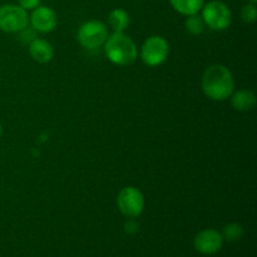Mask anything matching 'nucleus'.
I'll return each mask as SVG.
<instances>
[{
    "label": "nucleus",
    "mask_w": 257,
    "mask_h": 257,
    "mask_svg": "<svg viewBox=\"0 0 257 257\" xmlns=\"http://www.w3.org/2000/svg\"><path fill=\"white\" fill-rule=\"evenodd\" d=\"M235 80L230 69L222 64H213L202 75V90L210 99L222 102L231 97Z\"/></svg>",
    "instance_id": "obj_1"
},
{
    "label": "nucleus",
    "mask_w": 257,
    "mask_h": 257,
    "mask_svg": "<svg viewBox=\"0 0 257 257\" xmlns=\"http://www.w3.org/2000/svg\"><path fill=\"white\" fill-rule=\"evenodd\" d=\"M105 55L117 65H130L137 59V45L128 35L123 33H113L105 40Z\"/></svg>",
    "instance_id": "obj_2"
},
{
    "label": "nucleus",
    "mask_w": 257,
    "mask_h": 257,
    "mask_svg": "<svg viewBox=\"0 0 257 257\" xmlns=\"http://www.w3.org/2000/svg\"><path fill=\"white\" fill-rule=\"evenodd\" d=\"M202 19L206 25L213 30H225L227 29L232 22V13L230 8L222 2L212 0L203 5L202 8Z\"/></svg>",
    "instance_id": "obj_3"
},
{
    "label": "nucleus",
    "mask_w": 257,
    "mask_h": 257,
    "mask_svg": "<svg viewBox=\"0 0 257 257\" xmlns=\"http://www.w3.org/2000/svg\"><path fill=\"white\" fill-rule=\"evenodd\" d=\"M29 17L20 5L5 4L0 7V30L5 33H19L28 27Z\"/></svg>",
    "instance_id": "obj_4"
},
{
    "label": "nucleus",
    "mask_w": 257,
    "mask_h": 257,
    "mask_svg": "<svg viewBox=\"0 0 257 257\" xmlns=\"http://www.w3.org/2000/svg\"><path fill=\"white\" fill-rule=\"evenodd\" d=\"M108 38V29L104 23L99 20H89L80 25L78 29L77 39L82 47L87 49L99 48Z\"/></svg>",
    "instance_id": "obj_5"
},
{
    "label": "nucleus",
    "mask_w": 257,
    "mask_h": 257,
    "mask_svg": "<svg viewBox=\"0 0 257 257\" xmlns=\"http://www.w3.org/2000/svg\"><path fill=\"white\" fill-rule=\"evenodd\" d=\"M168 53H170V45L167 40L160 35H153L143 43L141 58L145 64L150 67H157L166 62Z\"/></svg>",
    "instance_id": "obj_6"
},
{
    "label": "nucleus",
    "mask_w": 257,
    "mask_h": 257,
    "mask_svg": "<svg viewBox=\"0 0 257 257\" xmlns=\"http://www.w3.org/2000/svg\"><path fill=\"white\" fill-rule=\"evenodd\" d=\"M117 205L120 213L125 217H138L145 208V197L138 188L124 187L118 193Z\"/></svg>",
    "instance_id": "obj_7"
},
{
    "label": "nucleus",
    "mask_w": 257,
    "mask_h": 257,
    "mask_svg": "<svg viewBox=\"0 0 257 257\" xmlns=\"http://www.w3.org/2000/svg\"><path fill=\"white\" fill-rule=\"evenodd\" d=\"M223 237L218 231L207 228L196 235L193 246L198 252L203 255H213L222 248Z\"/></svg>",
    "instance_id": "obj_8"
},
{
    "label": "nucleus",
    "mask_w": 257,
    "mask_h": 257,
    "mask_svg": "<svg viewBox=\"0 0 257 257\" xmlns=\"http://www.w3.org/2000/svg\"><path fill=\"white\" fill-rule=\"evenodd\" d=\"M33 29L40 33H49L57 27V14L48 7H37L30 17Z\"/></svg>",
    "instance_id": "obj_9"
},
{
    "label": "nucleus",
    "mask_w": 257,
    "mask_h": 257,
    "mask_svg": "<svg viewBox=\"0 0 257 257\" xmlns=\"http://www.w3.org/2000/svg\"><path fill=\"white\" fill-rule=\"evenodd\" d=\"M29 53L33 60L38 63H48L53 59L54 57V49H53L52 44L44 39H37L33 40L29 45Z\"/></svg>",
    "instance_id": "obj_10"
},
{
    "label": "nucleus",
    "mask_w": 257,
    "mask_h": 257,
    "mask_svg": "<svg viewBox=\"0 0 257 257\" xmlns=\"http://www.w3.org/2000/svg\"><path fill=\"white\" fill-rule=\"evenodd\" d=\"M231 98V104L233 109L240 110V112H248L252 110L256 105V97L251 90L241 89L233 93Z\"/></svg>",
    "instance_id": "obj_11"
},
{
    "label": "nucleus",
    "mask_w": 257,
    "mask_h": 257,
    "mask_svg": "<svg viewBox=\"0 0 257 257\" xmlns=\"http://www.w3.org/2000/svg\"><path fill=\"white\" fill-rule=\"evenodd\" d=\"M108 23L114 33H123L130 27L131 18L128 13L123 9H114L108 17Z\"/></svg>",
    "instance_id": "obj_12"
},
{
    "label": "nucleus",
    "mask_w": 257,
    "mask_h": 257,
    "mask_svg": "<svg viewBox=\"0 0 257 257\" xmlns=\"http://www.w3.org/2000/svg\"><path fill=\"white\" fill-rule=\"evenodd\" d=\"M176 12L183 15L197 14L205 5V0H170Z\"/></svg>",
    "instance_id": "obj_13"
},
{
    "label": "nucleus",
    "mask_w": 257,
    "mask_h": 257,
    "mask_svg": "<svg viewBox=\"0 0 257 257\" xmlns=\"http://www.w3.org/2000/svg\"><path fill=\"white\" fill-rule=\"evenodd\" d=\"M185 27L187 32L191 33L192 35H200L205 30L206 24L203 22L202 17H200L198 14H193L188 15V18L185 22Z\"/></svg>",
    "instance_id": "obj_14"
},
{
    "label": "nucleus",
    "mask_w": 257,
    "mask_h": 257,
    "mask_svg": "<svg viewBox=\"0 0 257 257\" xmlns=\"http://www.w3.org/2000/svg\"><path fill=\"white\" fill-rule=\"evenodd\" d=\"M221 235H222L223 240L237 241L242 237L243 228L242 226L238 225V223H228V225H226L225 227H223Z\"/></svg>",
    "instance_id": "obj_15"
},
{
    "label": "nucleus",
    "mask_w": 257,
    "mask_h": 257,
    "mask_svg": "<svg viewBox=\"0 0 257 257\" xmlns=\"http://www.w3.org/2000/svg\"><path fill=\"white\" fill-rule=\"evenodd\" d=\"M241 18L245 23H255L257 18V9L255 7V3L245 5L241 10Z\"/></svg>",
    "instance_id": "obj_16"
},
{
    "label": "nucleus",
    "mask_w": 257,
    "mask_h": 257,
    "mask_svg": "<svg viewBox=\"0 0 257 257\" xmlns=\"http://www.w3.org/2000/svg\"><path fill=\"white\" fill-rule=\"evenodd\" d=\"M19 4L23 9L25 10H32L39 7L40 0H19Z\"/></svg>",
    "instance_id": "obj_17"
},
{
    "label": "nucleus",
    "mask_w": 257,
    "mask_h": 257,
    "mask_svg": "<svg viewBox=\"0 0 257 257\" xmlns=\"http://www.w3.org/2000/svg\"><path fill=\"white\" fill-rule=\"evenodd\" d=\"M137 231H138L137 222H135V221H128V222L125 223V232L127 233L133 235V233H136Z\"/></svg>",
    "instance_id": "obj_18"
},
{
    "label": "nucleus",
    "mask_w": 257,
    "mask_h": 257,
    "mask_svg": "<svg viewBox=\"0 0 257 257\" xmlns=\"http://www.w3.org/2000/svg\"><path fill=\"white\" fill-rule=\"evenodd\" d=\"M2 132H3V128H2V124H0V136H2Z\"/></svg>",
    "instance_id": "obj_19"
},
{
    "label": "nucleus",
    "mask_w": 257,
    "mask_h": 257,
    "mask_svg": "<svg viewBox=\"0 0 257 257\" xmlns=\"http://www.w3.org/2000/svg\"><path fill=\"white\" fill-rule=\"evenodd\" d=\"M250 2H251V3H256L257 0H250Z\"/></svg>",
    "instance_id": "obj_20"
}]
</instances>
